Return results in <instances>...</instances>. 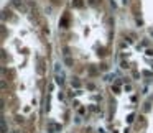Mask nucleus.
I'll list each match as a JSON object with an SVG mask.
<instances>
[{"instance_id":"39448f33","label":"nucleus","mask_w":153,"mask_h":133,"mask_svg":"<svg viewBox=\"0 0 153 133\" xmlns=\"http://www.w3.org/2000/svg\"><path fill=\"white\" fill-rule=\"evenodd\" d=\"M36 2L45 10V13L50 17V15H59V12L63 10L68 0H36Z\"/></svg>"},{"instance_id":"7ed1b4c3","label":"nucleus","mask_w":153,"mask_h":133,"mask_svg":"<svg viewBox=\"0 0 153 133\" xmlns=\"http://www.w3.org/2000/svg\"><path fill=\"white\" fill-rule=\"evenodd\" d=\"M127 4L138 28L153 36V0H127Z\"/></svg>"},{"instance_id":"f03ea898","label":"nucleus","mask_w":153,"mask_h":133,"mask_svg":"<svg viewBox=\"0 0 153 133\" xmlns=\"http://www.w3.org/2000/svg\"><path fill=\"white\" fill-rule=\"evenodd\" d=\"M115 31L109 0H68L58 15L54 40L68 69L94 79L114 64Z\"/></svg>"},{"instance_id":"423d86ee","label":"nucleus","mask_w":153,"mask_h":133,"mask_svg":"<svg viewBox=\"0 0 153 133\" xmlns=\"http://www.w3.org/2000/svg\"><path fill=\"white\" fill-rule=\"evenodd\" d=\"M66 133H99L96 128L92 126H87V125H77V126H71Z\"/></svg>"},{"instance_id":"f257e3e1","label":"nucleus","mask_w":153,"mask_h":133,"mask_svg":"<svg viewBox=\"0 0 153 133\" xmlns=\"http://www.w3.org/2000/svg\"><path fill=\"white\" fill-rule=\"evenodd\" d=\"M36 0H8L2 12V103L15 133H40L48 100L53 40Z\"/></svg>"},{"instance_id":"20e7f679","label":"nucleus","mask_w":153,"mask_h":133,"mask_svg":"<svg viewBox=\"0 0 153 133\" xmlns=\"http://www.w3.org/2000/svg\"><path fill=\"white\" fill-rule=\"evenodd\" d=\"M128 133H153V94L140 103Z\"/></svg>"}]
</instances>
